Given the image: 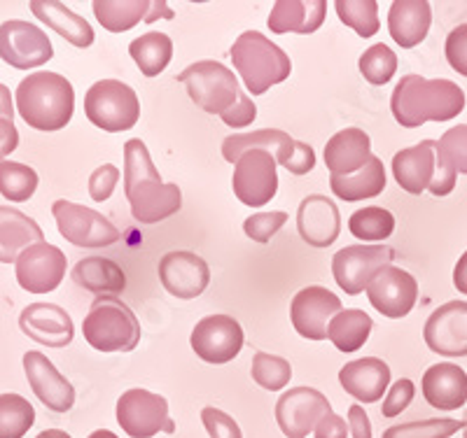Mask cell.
I'll return each mask as SVG.
<instances>
[{
    "label": "cell",
    "instance_id": "cell-1",
    "mask_svg": "<svg viewBox=\"0 0 467 438\" xmlns=\"http://www.w3.org/2000/svg\"><path fill=\"white\" fill-rule=\"evenodd\" d=\"M124 194L133 219L140 224L164 222L182 208L181 187L161 182L140 138H131L124 145Z\"/></svg>",
    "mask_w": 467,
    "mask_h": 438
},
{
    "label": "cell",
    "instance_id": "cell-2",
    "mask_svg": "<svg viewBox=\"0 0 467 438\" xmlns=\"http://www.w3.org/2000/svg\"><path fill=\"white\" fill-rule=\"evenodd\" d=\"M395 122L419 128L425 122H449L465 110V91L451 79H425L404 75L390 98Z\"/></svg>",
    "mask_w": 467,
    "mask_h": 438
},
{
    "label": "cell",
    "instance_id": "cell-3",
    "mask_svg": "<svg viewBox=\"0 0 467 438\" xmlns=\"http://www.w3.org/2000/svg\"><path fill=\"white\" fill-rule=\"evenodd\" d=\"M73 85L58 73H31L16 87V112L36 131H58L73 119Z\"/></svg>",
    "mask_w": 467,
    "mask_h": 438
},
{
    "label": "cell",
    "instance_id": "cell-4",
    "mask_svg": "<svg viewBox=\"0 0 467 438\" xmlns=\"http://www.w3.org/2000/svg\"><path fill=\"white\" fill-rule=\"evenodd\" d=\"M229 56L253 96L266 94L274 85L285 82L292 73L290 56L257 31L241 33Z\"/></svg>",
    "mask_w": 467,
    "mask_h": 438
},
{
    "label": "cell",
    "instance_id": "cell-5",
    "mask_svg": "<svg viewBox=\"0 0 467 438\" xmlns=\"http://www.w3.org/2000/svg\"><path fill=\"white\" fill-rule=\"evenodd\" d=\"M85 341L99 352H131L140 343V322L117 296H96L82 320Z\"/></svg>",
    "mask_w": 467,
    "mask_h": 438
},
{
    "label": "cell",
    "instance_id": "cell-6",
    "mask_svg": "<svg viewBox=\"0 0 467 438\" xmlns=\"http://www.w3.org/2000/svg\"><path fill=\"white\" fill-rule=\"evenodd\" d=\"M178 82L187 87V94L203 112L220 115L232 110L239 103L241 94L239 79L227 66L220 61H199L178 75Z\"/></svg>",
    "mask_w": 467,
    "mask_h": 438
},
{
    "label": "cell",
    "instance_id": "cell-7",
    "mask_svg": "<svg viewBox=\"0 0 467 438\" xmlns=\"http://www.w3.org/2000/svg\"><path fill=\"white\" fill-rule=\"evenodd\" d=\"M85 115L96 128L108 133L129 131L139 124L140 101L119 79H101L85 96Z\"/></svg>",
    "mask_w": 467,
    "mask_h": 438
},
{
    "label": "cell",
    "instance_id": "cell-8",
    "mask_svg": "<svg viewBox=\"0 0 467 438\" xmlns=\"http://www.w3.org/2000/svg\"><path fill=\"white\" fill-rule=\"evenodd\" d=\"M52 215L57 219L58 233L78 248H110L122 238L119 229L101 212L70 203L66 199L54 201Z\"/></svg>",
    "mask_w": 467,
    "mask_h": 438
},
{
    "label": "cell",
    "instance_id": "cell-9",
    "mask_svg": "<svg viewBox=\"0 0 467 438\" xmlns=\"http://www.w3.org/2000/svg\"><path fill=\"white\" fill-rule=\"evenodd\" d=\"M117 423L131 438H152L160 432H175V423L169 417V402L140 387L119 396Z\"/></svg>",
    "mask_w": 467,
    "mask_h": 438
},
{
    "label": "cell",
    "instance_id": "cell-10",
    "mask_svg": "<svg viewBox=\"0 0 467 438\" xmlns=\"http://www.w3.org/2000/svg\"><path fill=\"white\" fill-rule=\"evenodd\" d=\"M395 259L390 245H348L332 257V275L348 296H358Z\"/></svg>",
    "mask_w": 467,
    "mask_h": 438
},
{
    "label": "cell",
    "instance_id": "cell-11",
    "mask_svg": "<svg viewBox=\"0 0 467 438\" xmlns=\"http://www.w3.org/2000/svg\"><path fill=\"white\" fill-rule=\"evenodd\" d=\"M234 194L244 206L262 208L271 203V199L278 191V173L276 158L265 149H253L245 152L236 161L232 178Z\"/></svg>",
    "mask_w": 467,
    "mask_h": 438
},
{
    "label": "cell",
    "instance_id": "cell-12",
    "mask_svg": "<svg viewBox=\"0 0 467 438\" xmlns=\"http://www.w3.org/2000/svg\"><path fill=\"white\" fill-rule=\"evenodd\" d=\"M54 47L49 43L47 33L40 31L31 22L0 24V58L16 70L40 68L52 61Z\"/></svg>",
    "mask_w": 467,
    "mask_h": 438
},
{
    "label": "cell",
    "instance_id": "cell-13",
    "mask_svg": "<svg viewBox=\"0 0 467 438\" xmlns=\"http://www.w3.org/2000/svg\"><path fill=\"white\" fill-rule=\"evenodd\" d=\"M192 350L208 364H227L244 348V329L229 315H208L192 331Z\"/></svg>",
    "mask_w": 467,
    "mask_h": 438
},
{
    "label": "cell",
    "instance_id": "cell-14",
    "mask_svg": "<svg viewBox=\"0 0 467 438\" xmlns=\"http://www.w3.org/2000/svg\"><path fill=\"white\" fill-rule=\"evenodd\" d=\"M16 282L22 290L31 294H47L54 291L61 280L66 278V266L68 259L57 245L36 243L28 250H24L16 259Z\"/></svg>",
    "mask_w": 467,
    "mask_h": 438
},
{
    "label": "cell",
    "instance_id": "cell-15",
    "mask_svg": "<svg viewBox=\"0 0 467 438\" xmlns=\"http://www.w3.org/2000/svg\"><path fill=\"white\" fill-rule=\"evenodd\" d=\"M344 311L339 296H335L327 287H306L292 299L290 320L297 333L308 341H325L329 322L335 315Z\"/></svg>",
    "mask_w": 467,
    "mask_h": 438
},
{
    "label": "cell",
    "instance_id": "cell-16",
    "mask_svg": "<svg viewBox=\"0 0 467 438\" xmlns=\"http://www.w3.org/2000/svg\"><path fill=\"white\" fill-rule=\"evenodd\" d=\"M332 411L327 396L314 387L287 390L276 403V423L287 438H306L318 427L320 417Z\"/></svg>",
    "mask_w": 467,
    "mask_h": 438
},
{
    "label": "cell",
    "instance_id": "cell-17",
    "mask_svg": "<svg viewBox=\"0 0 467 438\" xmlns=\"http://www.w3.org/2000/svg\"><path fill=\"white\" fill-rule=\"evenodd\" d=\"M367 299L381 315L390 320H400L411 312L419 299V282L411 273L398 269V266H386L377 273L369 285H367Z\"/></svg>",
    "mask_w": 467,
    "mask_h": 438
},
{
    "label": "cell",
    "instance_id": "cell-18",
    "mask_svg": "<svg viewBox=\"0 0 467 438\" xmlns=\"http://www.w3.org/2000/svg\"><path fill=\"white\" fill-rule=\"evenodd\" d=\"M428 348L444 357H467V301H449L425 322Z\"/></svg>",
    "mask_w": 467,
    "mask_h": 438
},
{
    "label": "cell",
    "instance_id": "cell-19",
    "mask_svg": "<svg viewBox=\"0 0 467 438\" xmlns=\"http://www.w3.org/2000/svg\"><path fill=\"white\" fill-rule=\"evenodd\" d=\"M160 280L171 296L190 301L206 291L211 282V269L194 252H169L160 261Z\"/></svg>",
    "mask_w": 467,
    "mask_h": 438
},
{
    "label": "cell",
    "instance_id": "cell-20",
    "mask_svg": "<svg viewBox=\"0 0 467 438\" xmlns=\"http://www.w3.org/2000/svg\"><path fill=\"white\" fill-rule=\"evenodd\" d=\"M24 371H26L28 385L36 396L52 413H68L75 406V390L66 375L57 371V366L45 357L43 352L24 354Z\"/></svg>",
    "mask_w": 467,
    "mask_h": 438
},
{
    "label": "cell",
    "instance_id": "cell-21",
    "mask_svg": "<svg viewBox=\"0 0 467 438\" xmlns=\"http://www.w3.org/2000/svg\"><path fill=\"white\" fill-rule=\"evenodd\" d=\"M19 327L36 343L66 348L73 341L75 327L68 312L57 303H31L19 315Z\"/></svg>",
    "mask_w": 467,
    "mask_h": 438
},
{
    "label": "cell",
    "instance_id": "cell-22",
    "mask_svg": "<svg viewBox=\"0 0 467 438\" xmlns=\"http://www.w3.org/2000/svg\"><path fill=\"white\" fill-rule=\"evenodd\" d=\"M297 229L304 243H308L311 248H329L341 231L339 208L323 194L306 196L299 203Z\"/></svg>",
    "mask_w": 467,
    "mask_h": 438
},
{
    "label": "cell",
    "instance_id": "cell-23",
    "mask_svg": "<svg viewBox=\"0 0 467 438\" xmlns=\"http://www.w3.org/2000/svg\"><path fill=\"white\" fill-rule=\"evenodd\" d=\"M437 170V143L423 140V143L407 148L393 157V175L398 185L407 194H423L431 189Z\"/></svg>",
    "mask_w": 467,
    "mask_h": 438
},
{
    "label": "cell",
    "instance_id": "cell-24",
    "mask_svg": "<svg viewBox=\"0 0 467 438\" xmlns=\"http://www.w3.org/2000/svg\"><path fill=\"white\" fill-rule=\"evenodd\" d=\"M339 382L353 399L362 403H377L390 390V369L379 357L350 362L339 371Z\"/></svg>",
    "mask_w": 467,
    "mask_h": 438
},
{
    "label": "cell",
    "instance_id": "cell-25",
    "mask_svg": "<svg viewBox=\"0 0 467 438\" xmlns=\"http://www.w3.org/2000/svg\"><path fill=\"white\" fill-rule=\"evenodd\" d=\"M425 402L437 411H458L467 402V373L456 364H435L420 381Z\"/></svg>",
    "mask_w": 467,
    "mask_h": 438
},
{
    "label": "cell",
    "instance_id": "cell-26",
    "mask_svg": "<svg viewBox=\"0 0 467 438\" xmlns=\"http://www.w3.org/2000/svg\"><path fill=\"white\" fill-rule=\"evenodd\" d=\"M372 140L362 128H344L325 145V166L332 175H353L372 161Z\"/></svg>",
    "mask_w": 467,
    "mask_h": 438
},
{
    "label": "cell",
    "instance_id": "cell-27",
    "mask_svg": "<svg viewBox=\"0 0 467 438\" xmlns=\"http://www.w3.org/2000/svg\"><path fill=\"white\" fill-rule=\"evenodd\" d=\"M432 10L428 0H395L388 12V33L402 49H411L428 37Z\"/></svg>",
    "mask_w": 467,
    "mask_h": 438
},
{
    "label": "cell",
    "instance_id": "cell-28",
    "mask_svg": "<svg viewBox=\"0 0 467 438\" xmlns=\"http://www.w3.org/2000/svg\"><path fill=\"white\" fill-rule=\"evenodd\" d=\"M297 148V140H292L285 131H278V128H262V131L253 133H236V136L224 138L223 143V157L227 158L229 164L236 166L241 157L245 152H253V149H265V152L274 154L281 166H287V161L295 154Z\"/></svg>",
    "mask_w": 467,
    "mask_h": 438
},
{
    "label": "cell",
    "instance_id": "cell-29",
    "mask_svg": "<svg viewBox=\"0 0 467 438\" xmlns=\"http://www.w3.org/2000/svg\"><path fill=\"white\" fill-rule=\"evenodd\" d=\"M327 3L325 0H278L269 15L271 33H316L325 22Z\"/></svg>",
    "mask_w": 467,
    "mask_h": 438
},
{
    "label": "cell",
    "instance_id": "cell-30",
    "mask_svg": "<svg viewBox=\"0 0 467 438\" xmlns=\"http://www.w3.org/2000/svg\"><path fill=\"white\" fill-rule=\"evenodd\" d=\"M45 233L36 219L10 206H0V264H12L24 250L43 243Z\"/></svg>",
    "mask_w": 467,
    "mask_h": 438
},
{
    "label": "cell",
    "instance_id": "cell-31",
    "mask_svg": "<svg viewBox=\"0 0 467 438\" xmlns=\"http://www.w3.org/2000/svg\"><path fill=\"white\" fill-rule=\"evenodd\" d=\"M31 12L40 19L43 24H47L52 31H57L58 36L68 40L75 47L87 49L94 45V28L89 26L85 16L75 15L70 7H66L64 3H57V0H33Z\"/></svg>",
    "mask_w": 467,
    "mask_h": 438
},
{
    "label": "cell",
    "instance_id": "cell-32",
    "mask_svg": "<svg viewBox=\"0 0 467 438\" xmlns=\"http://www.w3.org/2000/svg\"><path fill=\"white\" fill-rule=\"evenodd\" d=\"M329 189L337 199L346 203L365 201L374 199L386 189V168L379 157H372V161L353 175H329Z\"/></svg>",
    "mask_w": 467,
    "mask_h": 438
},
{
    "label": "cell",
    "instance_id": "cell-33",
    "mask_svg": "<svg viewBox=\"0 0 467 438\" xmlns=\"http://www.w3.org/2000/svg\"><path fill=\"white\" fill-rule=\"evenodd\" d=\"M73 280L99 296L122 294L127 287V275L115 261L103 257H87L73 269Z\"/></svg>",
    "mask_w": 467,
    "mask_h": 438
},
{
    "label": "cell",
    "instance_id": "cell-34",
    "mask_svg": "<svg viewBox=\"0 0 467 438\" xmlns=\"http://www.w3.org/2000/svg\"><path fill=\"white\" fill-rule=\"evenodd\" d=\"M372 317L367 315L365 311L346 308V311L335 315V320L329 322L327 341H332V345L339 352H358L367 343V338L372 333Z\"/></svg>",
    "mask_w": 467,
    "mask_h": 438
},
{
    "label": "cell",
    "instance_id": "cell-35",
    "mask_svg": "<svg viewBox=\"0 0 467 438\" xmlns=\"http://www.w3.org/2000/svg\"><path fill=\"white\" fill-rule=\"evenodd\" d=\"M152 10L150 0H99L94 3V15L106 31L124 33L136 24L145 22Z\"/></svg>",
    "mask_w": 467,
    "mask_h": 438
},
{
    "label": "cell",
    "instance_id": "cell-36",
    "mask_svg": "<svg viewBox=\"0 0 467 438\" xmlns=\"http://www.w3.org/2000/svg\"><path fill=\"white\" fill-rule=\"evenodd\" d=\"M129 54L145 77H157L173 58V43L166 33H145L129 45Z\"/></svg>",
    "mask_w": 467,
    "mask_h": 438
},
{
    "label": "cell",
    "instance_id": "cell-37",
    "mask_svg": "<svg viewBox=\"0 0 467 438\" xmlns=\"http://www.w3.org/2000/svg\"><path fill=\"white\" fill-rule=\"evenodd\" d=\"M36 423V408L19 394H0V438H24Z\"/></svg>",
    "mask_w": 467,
    "mask_h": 438
},
{
    "label": "cell",
    "instance_id": "cell-38",
    "mask_svg": "<svg viewBox=\"0 0 467 438\" xmlns=\"http://www.w3.org/2000/svg\"><path fill=\"white\" fill-rule=\"evenodd\" d=\"M348 231L358 240H372V243L379 245V240H386L395 231V217L386 208H362V210L350 215Z\"/></svg>",
    "mask_w": 467,
    "mask_h": 438
},
{
    "label": "cell",
    "instance_id": "cell-39",
    "mask_svg": "<svg viewBox=\"0 0 467 438\" xmlns=\"http://www.w3.org/2000/svg\"><path fill=\"white\" fill-rule=\"evenodd\" d=\"M37 189V173L19 161H0V194L10 203L28 201Z\"/></svg>",
    "mask_w": 467,
    "mask_h": 438
},
{
    "label": "cell",
    "instance_id": "cell-40",
    "mask_svg": "<svg viewBox=\"0 0 467 438\" xmlns=\"http://www.w3.org/2000/svg\"><path fill=\"white\" fill-rule=\"evenodd\" d=\"M335 10L341 24L353 28L360 37L377 36L379 28H381L377 0H339Z\"/></svg>",
    "mask_w": 467,
    "mask_h": 438
},
{
    "label": "cell",
    "instance_id": "cell-41",
    "mask_svg": "<svg viewBox=\"0 0 467 438\" xmlns=\"http://www.w3.org/2000/svg\"><path fill=\"white\" fill-rule=\"evenodd\" d=\"M360 73L369 85H388L393 79V75L398 73V56L388 45H372L360 56Z\"/></svg>",
    "mask_w": 467,
    "mask_h": 438
},
{
    "label": "cell",
    "instance_id": "cell-42",
    "mask_svg": "<svg viewBox=\"0 0 467 438\" xmlns=\"http://www.w3.org/2000/svg\"><path fill=\"white\" fill-rule=\"evenodd\" d=\"M253 381L262 387V390L278 392L290 382L292 378V366L290 362L276 357L269 352H255L253 357Z\"/></svg>",
    "mask_w": 467,
    "mask_h": 438
},
{
    "label": "cell",
    "instance_id": "cell-43",
    "mask_svg": "<svg viewBox=\"0 0 467 438\" xmlns=\"http://www.w3.org/2000/svg\"><path fill=\"white\" fill-rule=\"evenodd\" d=\"M465 420H449V417H437V420H420V423L395 424L386 429L383 438H451L458 429H465Z\"/></svg>",
    "mask_w": 467,
    "mask_h": 438
},
{
    "label": "cell",
    "instance_id": "cell-44",
    "mask_svg": "<svg viewBox=\"0 0 467 438\" xmlns=\"http://www.w3.org/2000/svg\"><path fill=\"white\" fill-rule=\"evenodd\" d=\"M437 149L451 161L458 173L467 175V124H458V127L449 128L437 140Z\"/></svg>",
    "mask_w": 467,
    "mask_h": 438
},
{
    "label": "cell",
    "instance_id": "cell-45",
    "mask_svg": "<svg viewBox=\"0 0 467 438\" xmlns=\"http://www.w3.org/2000/svg\"><path fill=\"white\" fill-rule=\"evenodd\" d=\"M287 222L285 212H257V215L248 217L244 222L245 236L257 240V243H269L271 236H276Z\"/></svg>",
    "mask_w": 467,
    "mask_h": 438
},
{
    "label": "cell",
    "instance_id": "cell-46",
    "mask_svg": "<svg viewBox=\"0 0 467 438\" xmlns=\"http://www.w3.org/2000/svg\"><path fill=\"white\" fill-rule=\"evenodd\" d=\"M202 423L203 427H206V432L211 433V438H244L236 420H234L232 415H227L224 411H220V408H203Z\"/></svg>",
    "mask_w": 467,
    "mask_h": 438
},
{
    "label": "cell",
    "instance_id": "cell-47",
    "mask_svg": "<svg viewBox=\"0 0 467 438\" xmlns=\"http://www.w3.org/2000/svg\"><path fill=\"white\" fill-rule=\"evenodd\" d=\"M414 394H416V387L414 382L409 381V378H400L390 390H388V396L383 399V406H381V415L383 417H398L400 413L407 411L414 402Z\"/></svg>",
    "mask_w": 467,
    "mask_h": 438
},
{
    "label": "cell",
    "instance_id": "cell-48",
    "mask_svg": "<svg viewBox=\"0 0 467 438\" xmlns=\"http://www.w3.org/2000/svg\"><path fill=\"white\" fill-rule=\"evenodd\" d=\"M119 178H122V173H119V168H117V166H112V164L99 166V168H96L89 178L91 199H94L96 203L108 201V199L112 196V191H115Z\"/></svg>",
    "mask_w": 467,
    "mask_h": 438
},
{
    "label": "cell",
    "instance_id": "cell-49",
    "mask_svg": "<svg viewBox=\"0 0 467 438\" xmlns=\"http://www.w3.org/2000/svg\"><path fill=\"white\" fill-rule=\"evenodd\" d=\"M444 54L449 66H451L456 73H461L462 77H467V24H461V26H456L449 33L444 45Z\"/></svg>",
    "mask_w": 467,
    "mask_h": 438
},
{
    "label": "cell",
    "instance_id": "cell-50",
    "mask_svg": "<svg viewBox=\"0 0 467 438\" xmlns=\"http://www.w3.org/2000/svg\"><path fill=\"white\" fill-rule=\"evenodd\" d=\"M456 178H458V170L453 168V164L444 154L437 149V170H435V180H432L431 189L435 196H446L451 194L453 187H456Z\"/></svg>",
    "mask_w": 467,
    "mask_h": 438
},
{
    "label": "cell",
    "instance_id": "cell-51",
    "mask_svg": "<svg viewBox=\"0 0 467 438\" xmlns=\"http://www.w3.org/2000/svg\"><path fill=\"white\" fill-rule=\"evenodd\" d=\"M255 117H257V107L255 103H253V98H250L248 94H241L239 103L223 115V122L232 128H244L255 122Z\"/></svg>",
    "mask_w": 467,
    "mask_h": 438
},
{
    "label": "cell",
    "instance_id": "cell-52",
    "mask_svg": "<svg viewBox=\"0 0 467 438\" xmlns=\"http://www.w3.org/2000/svg\"><path fill=\"white\" fill-rule=\"evenodd\" d=\"M348 424H346V420L341 415H337L335 411L325 413L323 417H320L318 427L314 429V436L316 438H346L348 436Z\"/></svg>",
    "mask_w": 467,
    "mask_h": 438
},
{
    "label": "cell",
    "instance_id": "cell-53",
    "mask_svg": "<svg viewBox=\"0 0 467 438\" xmlns=\"http://www.w3.org/2000/svg\"><path fill=\"white\" fill-rule=\"evenodd\" d=\"M292 175H306L316 168V152L306 143H297L295 154L285 166Z\"/></svg>",
    "mask_w": 467,
    "mask_h": 438
},
{
    "label": "cell",
    "instance_id": "cell-54",
    "mask_svg": "<svg viewBox=\"0 0 467 438\" xmlns=\"http://www.w3.org/2000/svg\"><path fill=\"white\" fill-rule=\"evenodd\" d=\"M348 429L353 438H372V423H369L365 408L358 403L348 408Z\"/></svg>",
    "mask_w": 467,
    "mask_h": 438
},
{
    "label": "cell",
    "instance_id": "cell-55",
    "mask_svg": "<svg viewBox=\"0 0 467 438\" xmlns=\"http://www.w3.org/2000/svg\"><path fill=\"white\" fill-rule=\"evenodd\" d=\"M16 148H19V131L15 122L0 119V161H5V157H10Z\"/></svg>",
    "mask_w": 467,
    "mask_h": 438
},
{
    "label": "cell",
    "instance_id": "cell-56",
    "mask_svg": "<svg viewBox=\"0 0 467 438\" xmlns=\"http://www.w3.org/2000/svg\"><path fill=\"white\" fill-rule=\"evenodd\" d=\"M0 119L15 122V103H12V94L5 85H0Z\"/></svg>",
    "mask_w": 467,
    "mask_h": 438
},
{
    "label": "cell",
    "instance_id": "cell-57",
    "mask_svg": "<svg viewBox=\"0 0 467 438\" xmlns=\"http://www.w3.org/2000/svg\"><path fill=\"white\" fill-rule=\"evenodd\" d=\"M453 285L461 294L467 296V252L458 259L456 269H453Z\"/></svg>",
    "mask_w": 467,
    "mask_h": 438
},
{
    "label": "cell",
    "instance_id": "cell-58",
    "mask_svg": "<svg viewBox=\"0 0 467 438\" xmlns=\"http://www.w3.org/2000/svg\"><path fill=\"white\" fill-rule=\"evenodd\" d=\"M160 16H164V19H173L175 15H173V10H171V7L166 5L164 0H154L152 10H150V15H148V19H145V22L152 24V22H157Z\"/></svg>",
    "mask_w": 467,
    "mask_h": 438
},
{
    "label": "cell",
    "instance_id": "cell-59",
    "mask_svg": "<svg viewBox=\"0 0 467 438\" xmlns=\"http://www.w3.org/2000/svg\"><path fill=\"white\" fill-rule=\"evenodd\" d=\"M36 438H73V436H70V433H66V432H61V429H47V432L37 433Z\"/></svg>",
    "mask_w": 467,
    "mask_h": 438
},
{
    "label": "cell",
    "instance_id": "cell-60",
    "mask_svg": "<svg viewBox=\"0 0 467 438\" xmlns=\"http://www.w3.org/2000/svg\"><path fill=\"white\" fill-rule=\"evenodd\" d=\"M89 438H119V436H117V433H112V432H108V429H99V432L89 433Z\"/></svg>",
    "mask_w": 467,
    "mask_h": 438
},
{
    "label": "cell",
    "instance_id": "cell-61",
    "mask_svg": "<svg viewBox=\"0 0 467 438\" xmlns=\"http://www.w3.org/2000/svg\"><path fill=\"white\" fill-rule=\"evenodd\" d=\"M462 438H467V427H465V429H462Z\"/></svg>",
    "mask_w": 467,
    "mask_h": 438
}]
</instances>
